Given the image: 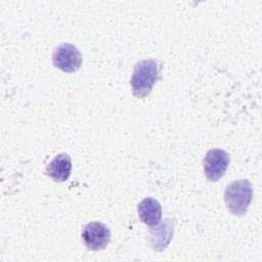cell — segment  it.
<instances>
[{
	"instance_id": "6da1fadb",
	"label": "cell",
	"mask_w": 262,
	"mask_h": 262,
	"mask_svg": "<svg viewBox=\"0 0 262 262\" xmlns=\"http://www.w3.org/2000/svg\"><path fill=\"white\" fill-rule=\"evenodd\" d=\"M163 64L158 59H143L135 63L130 85L132 93L137 98L147 96L155 85L161 79Z\"/></svg>"
},
{
	"instance_id": "7a4b0ae2",
	"label": "cell",
	"mask_w": 262,
	"mask_h": 262,
	"mask_svg": "<svg viewBox=\"0 0 262 262\" xmlns=\"http://www.w3.org/2000/svg\"><path fill=\"white\" fill-rule=\"evenodd\" d=\"M253 198L252 184L247 179H239L228 184L224 191V201L228 211L235 216L247 213Z\"/></svg>"
},
{
	"instance_id": "3957f363",
	"label": "cell",
	"mask_w": 262,
	"mask_h": 262,
	"mask_svg": "<svg viewBox=\"0 0 262 262\" xmlns=\"http://www.w3.org/2000/svg\"><path fill=\"white\" fill-rule=\"evenodd\" d=\"M53 64L66 73L77 72L82 64V55L79 49L71 43L58 45L52 53Z\"/></svg>"
},
{
	"instance_id": "277c9868",
	"label": "cell",
	"mask_w": 262,
	"mask_h": 262,
	"mask_svg": "<svg viewBox=\"0 0 262 262\" xmlns=\"http://www.w3.org/2000/svg\"><path fill=\"white\" fill-rule=\"evenodd\" d=\"M229 161V155L223 149L214 148L208 150L203 161L204 173L207 179L211 182L218 181L224 175Z\"/></svg>"
},
{
	"instance_id": "5b68a950",
	"label": "cell",
	"mask_w": 262,
	"mask_h": 262,
	"mask_svg": "<svg viewBox=\"0 0 262 262\" xmlns=\"http://www.w3.org/2000/svg\"><path fill=\"white\" fill-rule=\"evenodd\" d=\"M82 239L89 250H103L111 241V231L108 227L101 222H90L82 231Z\"/></svg>"
},
{
	"instance_id": "8992f818",
	"label": "cell",
	"mask_w": 262,
	"mask_h": 262,
	"mask_svg": "<svg viewBox=\"0 0 262 262\" xmlns=\"http://www.w3.org/2000/svg\"><path fill=\"white\" fill-rule=\"evenodd\" d=\"M173 233L174 222H172L171 219H166L164 222L159 223L157 227L150 228L149 241L151 248L156 251H163L169 245Z\"/></svg>"
},
{
	"instance_id": "52a82bcc",
	"label": "cell",
	"mask_w": 262,
	"mask_h": 262,
	"mask_svg": "<svg viewBox=\"0 0 262 262\" xmlns=\"http://www.w3.org/2000/svg\"><path fill=\"white\" fill-rule=\"evenodd\" d=\"M72 171V161L71 157L66 154L57 155L47 166L46 174L51 177L55 182L66 181Z\"/></svg>"
},
{
	"instance_id": "ba28073f",
	"label": "cell",
	"mask_w": 262,
	"mask_h": 262,
	"mask_svg": "<svg viewBox=\"0 0 262 262\" xmlns=\"http://www.w3.org/2000/svg\"><path fill=\"white\" fill-rule=\"evenodd\" d=\"M137 211L140 220L148 226H156L161 221L162 207L161 204L154 198L143 199L138 204Z\"/></svg>"
}]
</instances>
